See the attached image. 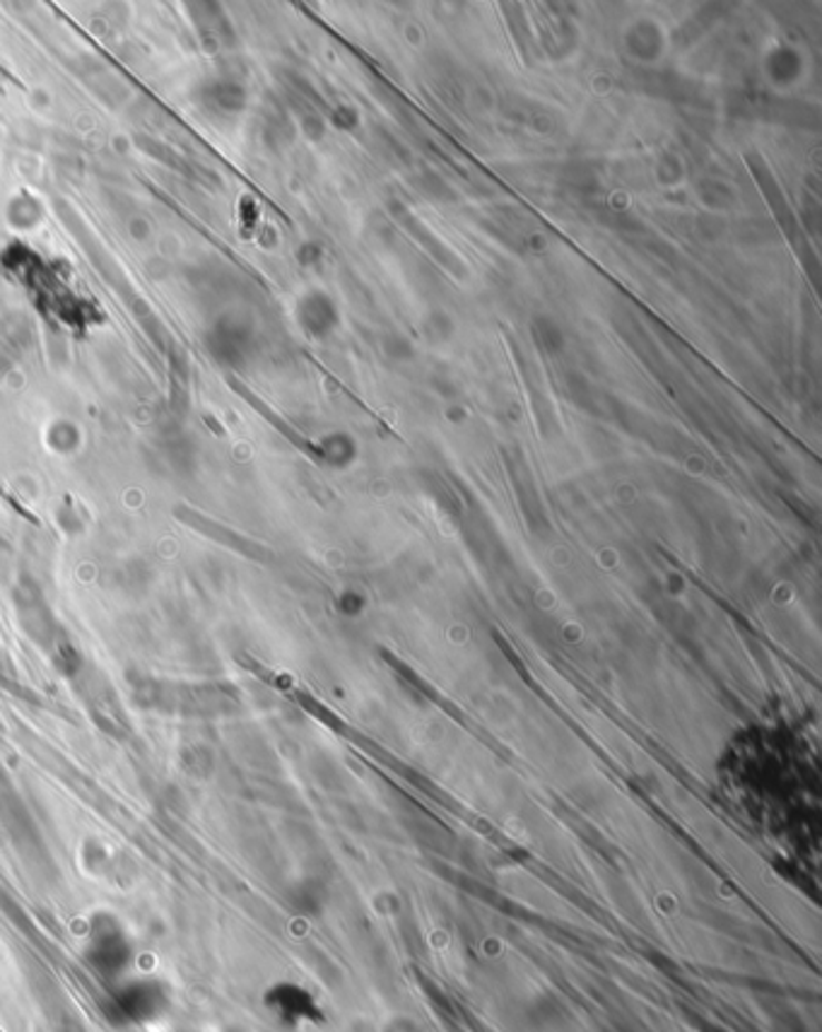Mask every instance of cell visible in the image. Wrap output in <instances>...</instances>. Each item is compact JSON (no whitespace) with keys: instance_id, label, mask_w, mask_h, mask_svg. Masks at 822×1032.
Listing matches in <instances>:
<instances>
[{"instance_id":"cell-1","label":"cell","mask_w":822,"mask_h":1032,"mask_svg":"<svg viewBox=\"0 0 822 1032\" xmlns=\"http://www.w3.org/2000/svg\"><path fill=\"white\" fill-rule=\"evenodd\" d=\"M167 1006V994L155 980H119L107 994V1018L119 1028L146 1025L160 1018Z\"/></svg>"},{"instance_id":"cell-2","label":"cell","mask_w":822,"mask_h":1032,"mask_svg":"<svg viewBox=\"0 0 822 1032\" xmlns=\"http://www.w3.org/2000/svg\"><path fill=\"white\" fill-rule=\"evenodd\" d=\"M266 1001H268V1009L273 1011V1015L287 1025L319 1021V1015H321L314 996L307 994L305 989L293 986V984L276 986Z\"/></svg>"}]
</instances>
